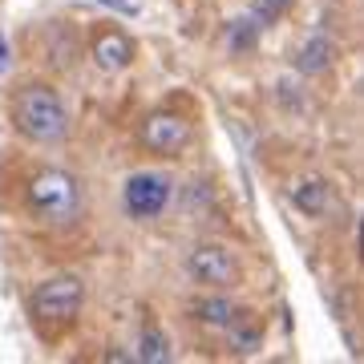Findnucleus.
<instances>
[{
    "label": "nucleus",
    "mask_w": 364,
    "mask_h": 364,
    "mask_svg": "<svg viewBox=\"0 0 364 364\" xmlns=\"http://www.w3.org/2000/svg\"><path fill=\"white\" fill-rule=\"evenodd\" d=\"M134 360H142V364H170V360H174L170 336L158 324H142L138 344H134Z\"/></svg>",
    "instance_id": "nucleus-12"
},
{
    "label": "nucleus",
    "mask_w": 364,
    "mask_h": 364,
    "mask_svg": "<svg viewBox=\"0 0 364 364\" xmlns=\"http://www.w3.org/2000/svg\"><path fill=\"white\" fill-rule=\"evenodd\" d=\"M259 37H263V25H259V21H255L251 13H243V16H235V21H227V33H223V41H227L231 57H247V53H255Z\"/></svg>",
    "instance_id": "nucleus-11"
},
{
    "label": "nucleus",
    "mask_w": 364,
    "mask_h": 364,
    "mask_svg": "<svg viewBox=\"0 0 364 364\" xmlns=\"http://www.w3.org/2000/svg\"><path fill=\"white\" fill-rule=\"evenodd\" d=\"M9 57H13V49H9V41L0 37V73H4V69H9Z\"/></svg>",
    "instance_id": "nucleus-15"
},
{
    "label": "nucleus",
    "mask_w": 364,
    "mask_h": 364,
    "mask_svg": "<svg viewBox=\"0 0 364 364\" xmlns=\"http://www.w3.org/2000/svg\"><path fill=\"white\" fill-rule=\"evenodd\" d=\"M9 117H13V130L21 134V138H28L33 146L65 142L69 126H73L65 97L53 90V85H45V81L21 85V90L13 93V102H9Z\"/></svg>",
    "instance_id": "nucleus-2"
},
{
    "label": "nucleus",
    "mask_w": 364,
    "mask_h": 364,
    "mask_svg": "<svg viewBox=\"0 0 364 364\" xmlns=\"http://www.w3.org/2000/svg\"><path fill=\"white\" fill-rule=\"evenodd\" d=\"M287 198L304 219H324L328 207H332V182L320 178V174H304L287 186Z\"/></svg>",
    "instance_id": "nucleus-8"
},
{
    "label": "nucleus",
    "mask_w": 364,
    "mask_h": 364,
    "mask_svg": "<svg viewBox=\"0 0 364 364\" xmlns=\"http://www.w3.org/2000/svg\"><path fill=\"white\" fill-rule=\"evenodd\" d=\"M332 61H336V41L328 37V33H312V37L296 49V73H299V77L328 73Z\"/></svg>",
    "instance_id": "nucleus-9"
},
{
    "label": "nucleus",
    "mask_w": 364,
    "mask_h": 364,
    "mask_svg": "<svg viewBox=\"0 0 364 364\" xmlns=\"http://www.w3.org/2000/svg\"><path fill=\"white\" fill-rule=\"evenodd\" d=\"M291 4H296V0H255V4H251V16L267 28V25H275V21H279Z\"/></svg>",
    "instance_id": "nucleus-14"
},
{
    "label": "nucleus",
    "mask_w": 364,
    "mask_h": 364,
    "mask_svg": "<svg viewBox=\"0 0 364 364\" xmlns=\"http://www.w3.org/2000/svg\"><path fill=\"white\" fill-rule=\"evenodd\" d=\"M81 308H85V284H81L77 275H49L45 284L33 291L28 299V312H33V324L45 332V336H57V332H65V328L77 324Z\"/></svg>",
    "instance_id": "nucleus-3"
},
{
    "label": "nucleus",
    "mask_w": 364,
    "mask_h": 364,
    "mask_svg": "<svg viewBox=\"0 0 364 364\" xmlns=\"http://www.w3.org/2000/svg\"><path fill=\"white\" fill-rule=\"evenodd\" d=\"M174 203V182L162 170H134L122 182V210L134 223H154L166 215V207Z\"/></svg>",
    "instance_id": "nucleus-4"
},
{
    "label": "nucleus",
    "mask_w": 364,
    "mask_h": 364,
    "mask_svg": "<svg viewBox=\"0 0 364 364\" xmlns=\"http://www.w3.org/2000/svg\"><path fill=\"white\" fill-rule=\"evenodd\" d=\"M90 57L102 73H126V69L134 65V57H138V45H134L122 28H102V33H93V41H90Z\"/></svg>",
    "instance_id": "nucleus-7"
},
{
    "label": "nucleus",
    "mask_w": 364,
    "mask_h": 364,
    "mask_svg": "<svg viewBox=\"0 0 364 364\" xmlns=\"http://www.w3.org/2000/svg\"><path fill=\"white\" fill-rule=\"evenodd\" d=\"M227 336H231V348L235 352H255L263 344V328H259V320H255L251 312H243V308H239L235 324L227 328Z\"/></svg>",
    "instance_id": "nucleus-13"
},
{
    "label": "nucleus",
    "mask_w": 364,
    "mask_h": 364,
    "mask_svg": "<svg viewBox=\"0 0 364 364\" xmlns=\"http://www.w3.org/2000/svg\"><path fill=\"white\" fill-rule=\"evenodd\" d=\"M191 138H195L191 122L182 114H170V109H154L142 122V146L158 158H178L191 146Z\"/></svg>",
    "instance_id": "nucleus-6"
},
{
    "label": "nucleus",
    "mask_w": 364,
    "mask_h": 364,
    "mask_svg": "<svg viewBox=\"0 0 364 364\" xmlns=\"http://www.w3.org/2000/svg\"><path fill=\"white\" fill-rule=\"evenodd\" d=\"M235 316H239V308H235L227 296H203L191 304V320H198L203 328H219V332H227V328L235 324Z\"/></svg>",
    "instance_id": "nucleus-10"
},
{
    "label": "nucleus",
    "mask_w": 364,
    "mask_h": 364,
    "mask_svg": "<svg viewBox=\"0 0 364 364\" xmlns=\"http://www.w3.org/2000/svg\"><path fill=\"white\" fill-rule=\"evenodd\" d=\"M25 207L41 227H53V231L77 227L81 215H85L81 178L69 174V170H61V166H41L25 182Z\"/></svg>",
    "instance_id": "nucleus-1"
},
{
    "label": "nucleus",
    "mask_w": 364,
    "mask_h": 364,
    "mask_svg": "<svg viewBox=\"0 0 364 364\" xmlns=\"http://www.w3.org/2000/svg\"><path fill=\"white\" fill-rule=\"evenodd\" d=\"M182 267L191 275V284L210 287V291H227V287H235L243 279L239 255L231 247H223V243H195V247L186 251Z\"/></svg>",
    "instance_id": "nucleus-5"
}]
</instances>
